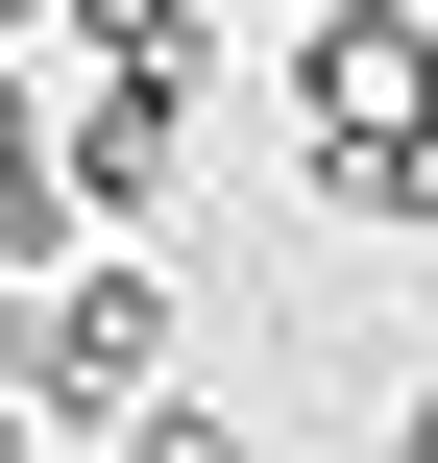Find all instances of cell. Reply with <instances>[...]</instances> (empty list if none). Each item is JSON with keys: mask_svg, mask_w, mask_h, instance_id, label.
I'll return each instance as SVG.
<instances>
[{"mask_svg": "<svg viewBox=\"0 0 438 463\" xmlns=\"http://www.w3.org/2000/svg\"><path fill=\"white\" fill-rule=\"evenodd\" d=\"M268 122H293V195L341 244H415L438 220V0H293L268 24Z\"/></svg>", "mask_w": 438, "mask_h": 463, "instance_id": "1", "label": "cell"}, {"mask_svg": "<svg viewBox=\"0 0 438 463\" xmlns=\"http://www.w3.org/2000/svg\"><path fill=\"white\" fill-rule=\"evenodd\" d=\"M0 366H24L49 463H98L171 366H195V317H171V269H146V244H73V269H24V293H0Z\"/></svg>", "mask_w": 438, "mask_h": 463, "instance_id": "2", "label": "cell"}, {"mask_svg": "<svg viewBox=\"0 0 438 463\" xmlns=\"http://www.w3.org/2000/svg\"><path fill=\"white\" fill-rule=\"evenodd\" d=\"M195 98H219V73H73V195H98V244H146V220H171Z\"/></svg>", "mask_w": 438, "mask_h": 463, "instance_id": "3", "label": "cell"}, {"mask_svg": "<svg viewBox=\"0 0 438 463\" xmlns=\"http://www.w3.org/2000/svg\"><path fill=\"white\" fill-rule=\"evenodd\" d=\"M98 244V195H73V98L0 49V269H73Z\"/></svg>", "mask_w": 438, "mask_h": 463, "instance_id": "4", "label": "cell"}, {"mask_svg": "<svg viewBox=\"0 0 438 463\" xmlns=\"http://www.w3.org/2000/svg\"><path fill=\"white\" fill-rule=\"evenodd\" d=\"M244 0H73V73H219Z\"/></svg>", "mask_w": 438, "mask_h": 463, "instance_id": "5", "label": "cell"}, {"mask_svg": "<svg viewBox=\"0 0 438 463\" xmlns=\"http://www.w3.org/2000/svg\"><path fill=\"white\" fill-rule=\"evenodd\" d=\"M98 463H244V415H219V391H146V415H122Z\"/></svg>", "mask_w": 438, "mask_h": 463, "instance_id": "6", "label": "cell"}, {"mask_svg": "<svg viewBox=\"0 0 438 463\" xmlns=\"http://www.w3.org/2000/svg\"><path fill=\"white\" fill-rule=\"evenodd\" d=\"M390 463H438V366H415V391H390Z\"/></svg>", "mask_w": 438, "mask_h": 463, "instance_id": "7", "label": "cell"}, {"mask_svg": "<svg viewBox=\"0 0 438 463\" xmlns=\"http://www.w3.org/2000/svg\"><path fill=\"white\" fill-rule=\"evenodd\" d=\"M0 463H49V415H24V366H0Z\"/></svg>", "mask_w": 438, "mask_h": 463, "instance_id": "8", "label": "cell"}, {"mask_svg": "<svg viewBox=\"0 0 438 463\" xmlns=\"http://www.w3.org/2000/svg\"><path fill=\"white\" fill-rule=\"evenodd\" d=\"M49 24H73V0H0V49H49Z\"/></svg>", "mask_w": 438, "mask_h": 463, "instance_id": "9", "label": "cell"}]
</instances>
